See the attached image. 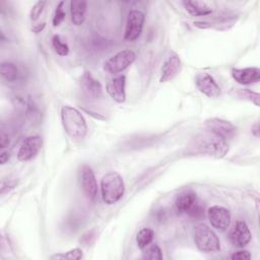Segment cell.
<instances>
[{
  "mask_svg": "<svg viewBox=\"0 0 260 260\" xmlns=\"http://www.w3.org/2000/svg\"><path fill=\"white\" fill-rule=\"evenodd\" d=\"M229 149L228 140L207 129L193 137L188 145V152L190 153L216 158L223 157L229 152Z\"/></svg>",
  "mask_w": 260,
  "mask_h": 260,
  "instance_id": "1",
  "label": "cell"
},
{
  "mask_svg": "<svg viewBox=\"0 0 260 260\" xmlns=\"http://www.w3.org/2000/svg\"><path fill=\"white\" fill-rule=\"evenodd\" d=\"M61 121L67 135L74 140H82L87 133V125L82 114L71 106L61 109Z\"/></svg>",
  "mask_w": 260,
  "mask_h": 260,
  "instance_id": "2",
  "label": "cell"
},
{
  "mask_svg": "<svg viewBox=\"0 0 260 260\" xmlns=\"http://www.w3.org/2000/svg\"><path fill=\"white\" fill-rule=\"evenodd\" d=\"M102 198L105 203H117L124 195L125 184L123 178L116 172H109L101 180Z\"/></svg>",
  "mask_w": 260,
  "mask_h": 260,
  "instance_id": "3",
  "label": "cell"
},
{
  "mask_svg": "<svg viewBox=\"0 0 260 260\" xmlns=\"http://www.w3.org/2000/svg\"><path fill=\"white\" fill-rule=\"evenodd\" d=\"M193 239L198 250L204 253H214L220 250L217 235L204 222L197 223L193 229Z\"/></svg>",
  "mask_w": 260,
  "mask_h": 260,
  "instance_id": "4",
  "label": "cell"
},
{
  "mask_svg": "<svg viewBox=\"0 0 260 260\" xmlns=\"http://www.w3.org/2000/svg\"><path fill=\"white\" fill-rule=\"evenodd\" d=\"M135 59L136 55L132 50H122L105 62L104 69L111 74L119 73L129 67L135 61Z\"/></svg>",
  "mask_w": 260,
  "mask_h": 260,
  "instance_id": "5",
  "label": "cell"
},
{
  "mask_svg": "<svg viewBox=\"0 0 260 260\" xmlns=\"http://www.w3.org/2000/svg\"><path fill=\"white\" fill-rule=\"evenodd\" d=\"M144 20L145 16L142 11L136 9L131 10L127 16L124 40L127 42H133L137 40L142 32Z\"/></svg>",
  "mask_w": 260,
  "mask_h": 260,
  "instance_id": "6",
  "label": "cell"
},
{
  "mask_svg": "<svg viewBox=\"0 0 260 260\" xmlns=\"http://www.w3.org/2000/svg\"><path fill=\"white\" fill-rule=\"evenodd\" d=\"M207 217L211 226L217 232H225L231 225V212L223 206L213 205L209 207L207 210Z\"/></svg>",
  "mask_w": 260,
  "mask_h": 260,
  "instance_id": "7",
  "label": "cell"
},
{
  "mask_svg": "<svg viewBox=\"0 0 260 260\" xmlns=\"http://www.w3.org/2000/svg\"><path fill=\"white\" fill-rule=\"evenodd\" d=\"M206 129L215 133L216 135L230 140L237 134V127L230 121L220 118H210L205 121Z\"/></svg>",
  "mask_w": 260,
  "mask_h": 260,
  "instance_id": "8",
  "label": "cell"
},
{
  "mask_svg": "<svg viewBox=\"0 0 260 260\" xmlns=\"http://www.w3.org/2000/svg\"><path fill=\"white\" fill-rule=\"evenodd\" d=\"M79 85L84 95L90 100H99L103 96V86L101 82L88 71H84L80 76Z\"/></svg>",
  "mask_w": 260,
  "mask_h": 260,
  "instance_id": "9",
  "label": "cell"
},
{
  "mask_svg": "<svg viewBox=\"0 0 260 260\" xmlns=\"http://www.w3.org/2000/svg\"><path fill=\"white\" fill-rule=\"evenodd\" d=\"M79 181L84 195L89 200H94L98 195V183L90 167L84 165L80 168Z\"/></svg>",
  "mask_w": 260,
  "mask_h": 260,
  "instance_id": "10",
  "label": "cell"
},
{
  "mask_svg": "<svg viewBox=\"0 0 260 260\" xmlns=\"http://www.w3.org/2000/svg\"><path fill=\"white\" fill-rule=\"evenodd\" d=\"M197 89L208 98H217L220 94V87L215 79L207 72H200L195 77Z\"/></svg>",
  "mask_w": 260,
  "mask_h": 260,
  "instance_id": "11",
  "label": "cell"
},
{
  "mask_svg": "<svg viewBox=\"0 0 260 260\" xmlns=\"http://www.w3.org/2000/svg\"><path fill=\"white\" fill-rule=\"evenodd\" d=\"M42 138L38 135H31L26 137L18 149V160L27 161L34 158L42 148Z\"/></svg>",
  "mask_w": 260,
  "mask_h": 260,
  "instance_id": "12",
  "label": "cell"
},
{
  "mask_svg": "<svg viewBox=\"0 0 260 260\" xmlns=\"http://www.w3.org/2000/svg\"><path fill=\"white\" fill-rule=\"evenodd\" d=\"M181 67L182 65L180 57L175 52H172L161 67V75L159 81L165 83L174 79L180 73Z\"/></svg>",
  "mask_w": 260,
  "mask_h": 260,
  "instance_id": "13",
  "label": "cell"
},
{
  "mask_svg": "<svg viewBox=\"0 0 260 260\" xmlns=\"http://www.w3.org/2000/svg\"><path fill=\"white\" fill-rule=\"evenodd\" d=\"M251 232L244 220H238L231 233L230 239L235 247L243 248L251 241Z\"/></svg>",
  "mask_w": 260,
  "mask_h": 260,
  "instance_id": "14",
  "label": "cell"
},
{
  "mask_svg": "<svg viewBox=\"0 0 260 260\" xmlns=\"http://www.w3.org/2000/svg\"><path fill=\"white\" fill-rule=\"evenodd\" d=\"M232 76L234 80H236L240 84H253L260 80V69L257 67L233 68Z\"/></svg>",
  "mask_w": 260,
  "mask_h": 260,
  "instance_id": "15",
  "label": "cell"
},
{
  "mask_svg": "<svg viewBox=\"0 0 260 260\" xmlns=\"http://www.w3.org/2000/svg\"><path fill=\"white\" fill-rule=\"evenodd\" d=\"M126 77L125 75H119L114 77L107 84V92L113 101L122 104L126 100Z\"/></svg>",
  "mask_w": 260,
  "mask_h": 260,
  "instance_id": "16",
  "label": "cell"
},
{
  "mask_svg": "<svg viewBox=\"0 0 260 260\" xmlns=\"http://www.w3.org/2000/svg\"><path fill=\"white\" fill-rule=\"evenodd\" d=\"M198 200L196 193L193 191H185L178 195L175 201V207L178 213H187L192 205Z\"/></svg>",
  "mask_w": 260,
  "mask_h": 260,
  "instance_id": "17",
  "label": "cell"
},
{
  "mask_svg": "<svg viewBox=\"0 0 260 260\" xmlns=\"http://www.w3.org/2000/svg\"><path fill=\"white\" fill-rule=\"evenodd\" d=\"M185 9L194 16H205L212 12V8L204 1L187 0L182 2Z\"/></svg>",
  "mask_w": 260,
  "mask_h": 260,
  "instance_id": "18",
  "label": "cell"
},
{
  "mask_svg": "<svg viewBox=\"0 0 260 260\" xmlns=\"http://www.w3.org/2000/svg\"><path fill=\"white\" fill-rule=\"evenodd\" d=\"M87 2L86 1H71L70 2V14L73 24L79 26L85 20Z\"/></svg>",
  "mask_w": 260,
  "mask_h": 260,
  "instance_id": "19",
  "label": "cell"
},
{
  "mask_svg": "<svg viewBox=\"0 0 260 260\" xmlns=\"http://www.w3.org/2000/svg\"><path fill=\"white\" fill-rule=\"evenodd\" d=\"M1 75L7 81H15L18 76V68L12 62H2L0 66Z\"/></svg>",
  "mask_w": 260,
  "mask_h": 260,
  "instance_id": "20",
  "label": "cell"
},
{
  "mask_svg": "<svg viewBox=\"0 0 260 260\" xmlns=\"http://www.w3.org/2000/svg\"><path fill=\"white\" fill-rule=\"evenodd\" d=\"M154 232L149 228L141 229L136 235V243L138 248L144 249L146 248L153 240Z\"/></svg>",
  "mask_w": 260,
  "mask_h": 260,
  "instance_id": "21",
  "label": "cell"
},
{
  "mask_svg": "<svg viewBox=\"0 0 260 260\" xmlns=\"http://www.w3.org/2000/svg\"><path fill=\"white\" fill-rule=\"evenodd\" d=\"M237 95L243 100L249 101L253 103L256 107H259V101H260V94L258 92H255L249 88H240L237 91Z\"/></svg>",
  "mask_w": 260,
  "mask_h": 260,
  "instance_id": "22",
  "label": "cell"
},
{
  "mask_svg": "<svg viewBox=\"0 0 260 260\" xmlns=\"http://www.w3.org/2000/svg\"><path fill=\"white\" fill-rule=\"evenodd\" d=\"M52 46H53V49L54 51L59 55V56H62V57H65L69 54V47L66 43H64L60 36L58 35H55L53 38H52Z\"/></svg>",
  "mask_w": 260,
  "mask_h": 260,
  "instance_id": "23",
  "label": "cell"
},
{
  "mask_svg": "<svg viewBox=\"0 0 260 260\" xmlns=\"http://www.w3.org/2000/svg\"><path fill=\"white\" fill-rule=\"evenodd\" d=\"M83 257V252L80 248H74L66 253H60V254H55L51 256V259H68V260H79Z\"/></svg>",
  "mask_w": 260,
  "mask_h": 260,
  "instance_id": "24",
  "label": "cell"
},
{
  "mask_svg": "<svg viewBox=\"0 0 260 260\" xmlns=\"http://www.w3.org/2000/svg\"><path fill=\"white\" fill-rule=\"evenodd\" d=\"M63 6H64V2L61 1L58 3V5L56 6V9H55V13H54V16H53V25L56 27V26H59L61 24V22L64 20L65 18V11L63 9Z\"/></svg>",
  "mask_w": 260,
  "mask_h": 260,
  "instance_id": "25",
  "label": "cell"
},
{
  "mask_svg": "<svg viewBox=\"0 0 260 260\" xmlns=\"http://www.w3.org/2000/svg\"><path fill=\"white\" fill-rule=\"evenodd\" d=\"M143 258L149 259V260H161L162 259V253H161L160 248L156 244L152 245L145 252Z\"/></svg>",
  "mask_w": 260,
  "mask_h": 260,
  "instance_id": "26",
  "label": "cell"
},
{
  "mask_svg": "<svg viewBox=\"0 0 260 260\" xmlns=\"http://www.w3.org/2000/svg\"><path fill=\"white\" fill-rule=\"evenodd\" d=\"M186 214L194 218H201L202 216H204V206L201 204L199 200H197Z\"/></svg>",
  "mask_w": 260,
  "mask_h": 260,
  "instance_id": "27",
  "label": "cell"
},
{
  "mask_svg": "<svg viewBox=\"0 0 260 260\" xmlns=\"http://www.w3.org/2000/svg\"><path fill=\"white\" fill-rule=\"evenodd\" d=\"M46 5V1H38L30 10V14L29 17L31 20H37L39 18V16L41 15V13L44 10V7Z\"/></svg>",
  "mask_w": 260,
  "mask_h": 260,
  "instance_id": "28",
  "label": "cell"
},
{
  "mask_svg": "<svg viewBox=\"0 0 260 260\" xmlns=\"http://www.w3.org/2000/svg\"><path fill=\"white\" fill-rule=\"evenodd\" d=\"M231 258L232 259H241V260H243V259H251V254H250V252L249 251H247V250H240V251H237V252H235L232 256H231Z\"/></svg>",
  "mask_w": 260,
  "mask_h": 260,
  "instance_id": "29",
  "label": "cell"
},
{
  "mask_svg": "<svg viewBox=\"0 0 260 260\" xmlns=\"http://www.w3.org/2000/svg\"><path fill=\"white\" fill-rule=\"evenodd\" d=\"M9 144V138L8 135L5 134L3 131L0 134V147L1 148H5L6 146H8Z\"/></svg>",
  "mask_w": 260,
  "mask_h": 260,
  "instance_id": "30",
  "label": "cell"
},
{
  "mask_svg": "<svg viewBox=\"0 0 260 260\" xmlns=\"http://www.w3.org/2000/svg\"><path fill=\"white\" fill-rule=\"evenodd\" d=\"M9 157H10V153L8 152V151H2L1 152V154H0V161H1V164L2 165H4L6 161H8V159H9Z\"/></svg>",
  "mask_w": 260,
  "mask_h": 260,
  "instance_id": "31",
  "label": "cell"
},
{
  "mask_svg": "<svg viewBox=\"0 0 260 260\" xmlns=\"http://www.w3.org/2000/svg\"><path fill=\"white\" fill-rule=\"evenodd\" d=\"M45 25H46V23H45V22H42V23H39V24H36L35 26H32L31 29H32V31H35V32H40L41 30L44 29Z\"/></svg>",
  "mask_w": 260,
  "mask_h": 260,
  "instance_id": "32",
  "label": "cell"
},
{
  "mask_svg": "<svg viewBox=\"0 0 260 260\" xmlns=\"http://www.w3.org/2000/svg\"><path fill=\"white\" fill-rule=\"evenodd\" d=\"M252 133H253L256 137L259 136V125H258V123H256V124L252 127Z\"/></svg>",
  "mask_w": 260,
  "mask_h": 260,
  "instance_id": "33",
  "label": "cell"
}]
</instances>
